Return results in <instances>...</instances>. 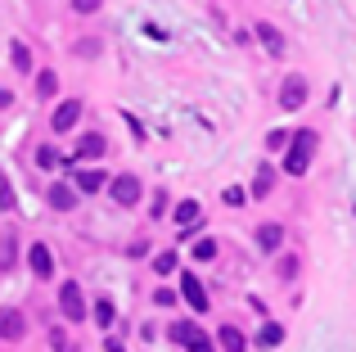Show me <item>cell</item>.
Instances as JSON below:
<instances>
[{
    "mask_svg": "<svg viewBox=\"0 0 356 352\" xmlns=\"http://www.w3.org/2000/svg\"><path fill=\"white\" fill-rule=\"evenodd\" d=\"M312 159H316V131H312V127H302V131L293 136V145L284 150V176H307Z\"/></svg>",
    "mask_w": 356,
    "mask_h": 352,
    "instance_id": "obj_1",
    "label": "cell"
},
{
    "mask_svg": "<svg viewBox=\"0 0 356 352\" xmlns=\"http://www.w3.org/2000/svg\"><path fill=\"white\" fill-rule=\"evenodd\" d=\"M167 335H172V344H181V348H190V352H217V344H212L194 321H172Z\"/></svg>",
    "mask_w": 356,
    "mask_h": 352,
    "instance_id": "obj_2",
    "label": "cell"
},
{
    "mask_svg": "<svg viewBox=\"0 0 356 352\" xmlns=\"http://www.w3.org/2000/svg\"><path fill=\"white\" fill-rule=\"evenodd\" d=\"M302 104H307V77L302 72H289L284 86H280V109H284V113H298Z\"/></svg>",
    "mask_w": 356,
    "mask_h": 352,
    "instance_id": "obj_3",
    "label": "cell"
},
{
    "mask_svg": "<svg viewBox=\"0 0 356 352\" xmlns=\"http://www.w3.org/2000/svg\"><path fill=\"white\" fill-rule=\"evenodd\" d=\"M59 312L72 321V326H77V321H86V298H81V285L77 280H68L59 289Z\"/></svg>",
    "mask_w": 356,
    "mask_h": 352,
    "instance_id": "obj_4",
    "label": "cell"
},
{
    "mask_svg": "<svg viewBox=\"0 0 356 352\" xmlns=\"http://www.w3.org/2000/svg\"><path fill=\"white\" fill-rule=\"evenodd\" d=\"M108 199H113L118 208H131V203H140V176H131V172L113 176V185H108Z\"/></svg>",
    "mask_w": 356,
    "mask_h": 352,
    "instance_id": "obj_5",
    "label": "cell"
},
{
    "mask_svg": "<svg viewBox=\"0 0 356 352\" xmlns=\"http://www.w3.org/2000/svg\"><path fill=\"white\" fill-rule=\"evenodd\" d=\"M257 41L266 45V54H270V59H284V54H289V45H284V32H280L275 23H257Z\"/></svg>",
    "mask_w": 356,
    "mask_h": 352,
    "instance_id": "obj_6",
    "label": "cell"
},
{
    "mask_svg": "<svg viewBox=\"0 0 356 352\" xmlns=\"http://www.w3.org/2000/svg\"><path fill=\"white\" fill-rule=\"evenodd\" d=\"M77 194H81V190H72L68 181H54L50 190H45V199H50L54 212H72V208H77Z\"/></svg>",
    "mask_w": 356,
    "mask_h": 352,
    "instance_id": "obj_7",
    "label": "cell"
},
{
    "mask_svg": "<svg viewBox=\"0 0 356 352\" xmlns=\"http://www.w3.org/2000/svg\"><path fill=\"white\" fill-rule=\"evenodd\" d=\"M280 248H284V226L280 221L257 226V253H280Z\"/></svg>",
    "mask_w": 356,
    "mask_h": 352,
    "instance_id": "obj_8",
    "label": "cell"
},
{
    "mask_svg": "<svg viewBox=\"0 0 356 352\" xmlns=\"http://www.w3.org/2000/svg\"><path fill=\"white\" fill-rule=\"evenodd\" d=\"M181 294H185V303H190L194 312H208V289H203V280H199V275H190V271H185V275H181Z\"/></svg>",
    "mask_w": 356,
    "mask_h": 352,
    "instance_id": "obj_9",
    "label": "cell"
},
{
    "mask_svg": "<svg viewBox=\"0 0 356 352\" xmlns=\"http://www.w3.org/2000/svg\"><path fill=\"white\" fill-rule=\"evenodd\" d=\"M81 122V104H77V99H68V104H59V109H54V118H50V127H54V131H72V127H77Z\"/></svg>",
    "mask_w": 356,
    "mask_h": 352,
    "instance_id": "obj_10",
    "label": "cell"
},
{
    "mask_svg": "<svg viewBox=\"0 0 356 352\" xmlns=\"http://www.w3.org/2000/svg\"><path fill=\"white\" fill-rule=\"evenodd\" d=\"M27 266H32L36 280H50V275H54V257H50V248H45V244H32V253H27Z\"/></svg>",
    "mask_w": 356,
    "mask_h": 352,
    "instance_id": "obj_11",
    "label": "cell"
},
{
    "mask_svg": "<svg viewBox=\"0 0 356 352\" xmlns=\"http://www.w3.org/2000/svg\"><path fill=\"white\" fill-rule=\"evenodd\" d=\"M99 154H108V141L99 131H86L77 141V150H72V159H99Z\"/></svg>",
    "mask_w": 356,
    "mask_h": 352,
    "instance_id": "obj_12",
    "label": "cell"
},
{
    "mask_svg": "<svg viewBox=\"0 0 356 352\" xmlns=\"http://www.w3.org/2000/svg\"><path fill=\"white\" fill-rule=\"evenodd\" d=\"M217 344H221V352H248V339H243L239 326H221L217 330Z\"/></svg>",
    "mask_w": 356,
    "mask_h": 352,
    "instance_id": "obj_13",
    "label": "cell"
},
{
    "mask_svg": "<svg viewBox=\"0 0 356 352\" xmlns=\"http://www.w3.org/2000/svg\"><path fill=\"white\" fill-rule=\"evenodd\" d=\"M23 312H14V307H9L5 312V317H0V339H9V344H18V339H23Z\"/></svg>",
    "mask_w": 356,
    "mask_h": 352,
    "instance_id": "obj_14",
    "label": "cell"
},
{
    "mask_svg": "<svg viewBox=\"0 0 356 352\" xmlns=\"http://www.w3.org/2000/svg\"><path fill=\"white\" fill-rule=\"evenodd\" d=\"M104 185H113V181H104V172H99V168L77 172V190H81V194H95V190H104Z\"/></svg>",
    "mask_w": 356,
    "mask_h": 352,
    "instance_id": "obj_15",
    "label": "cell"
},
{
    "mask_svg": "<svg viewBox=\"0 0 356 352\" xmlns=\"http://www.w3.org/2000/svg\"><path fill=\"white\" fill-rule=\"evenodd\" d=\"M54 90H59V72H54V68H41V72H36V95H41V99H54Z\"/></svg>",
    "mask_w": 356,
    "mask_h": 352,
    "instance_id": "obj_16",
    "label": "cell"
},
{
    "mask_svg": "<svg viewBox=\"0 0 356 352\" xmlns=\"http://www.w3.org/2000/svg\"><path fill=\"white\" fill-rule=\"evenodd\" d=\"M270 190H275V168H266V163H261V168H257V181H252V199H266Z\"/></svg>",
    "mask_w": 356,
    "mask_h": 352,
    "instance_id": "obj_17",
    "label": "cell"
},
{
    "mask_svg": "<svg viewBox=\"0 0 356 352\" xmlns=\"http://www.w3.org/2000/svg\"><path fill=\"white\" fill-rule=\"evenodd\" d=\"M9 63H14V72H32V50L23 41H9Z\"/></svg>",
    "mask_w": 356,
    "mask_h": 352,
    "instance_id": "obj_18",
    "label": "cell"
},
{
    "mask_svg": "<svg viewBox=\"0 0 356 352\" xmlns=\"http://www.w3.org/2000/svg\"><path fill=\"white\" fill-rule=\"evenodd\" d=\"M176 226H199V203L194 199H181V208H176Z\"/></svg>",
    "mask_w": 356,
    "mask_h": 352,
    "instance_id": "obj_19",
    "label": "cell"
},
{
    "mask_svg": "<svg viewBox=\"0 0 356 352\" xmlns=\"http://www.w3.org/2000/svg\"><path fill=\"white\" fill-rule=\"evenodd\" d=\"M257 344H261V348H280V344H284V326H275V321H270V326H261Z\"/></svg>",
    "mask_w": 356,
    "mask_h": 352,
    "instance_id": "obj_20",
    "label": "cell"
},
{
    "mask_svg": "<svg viewBox=\"0 0 356 352\" xmlns=\"http://www.w3.org/2000/svg\"><path fill=\"white\" fill-rule=\"evenodd\" d=\"M113 321H118L113 303H108V298H99V303H95V326H99V330H108V326H113Z\"/></svg>",
    "mask_w": 356,
    "mask_h": 352,
    "instance_id": "obj_21",
    "label": "cell"
},
{
    "mask_svg": "<svg viewBox=\"0 0 356 352\" xmlns=\"http://www.w3.org/2000/svg\"><path fill=\"white\" fill-rule=\"evenodd\" d=\"M36 168L54 172V168H59V150H54V145H41V150H36Z\"/></svg>",
    "mask_w": 356,
    "mask_h": 352,
    "instance_id": "obj_22",
    "label": "cell"
},
{
    "mask_svg": "<svg viewBox=\"0 0 356 352\" xmlns=\"http://www.w3.org/2000/svg\"><path fill=\"white\" fill-rule=\"evenodd\" d=\"M99 50H104V45H99V36H86V41L72 45V54H77V59H95Z\"/></svg>",
    "mask_w": 356,
    "mask_h": 352,
    "instance_id": "obj_23",
    "label": "cell"
},
{
    "mask_svg": "<svg viewBox=\"0 0 356 352\" xmlns=\"http://www.w3.org/2000/svg\"><path fill=\"white\" fill-rule=\"evenodd\" d=\"M190 253H194V257H199V262H212V257H217V253H221V244H217V239H199V244H194V248H190Z\"/></svg>",
    "mask_w": 356,
    "mask_h": 352,
    "instance_id": "obj_24",
    "label": "cell"
},
{
    "mask_svg": "<svg viewBox=\"0 0 356 352\" xmlns=\"http://www.w3.org/2000/svg\"><path fill=\"white\" fill-rule=\"evenodd\" d=\"M50 348L54 352H77V344L68 339V330H50Z\"/></svg>",
    "mask_w": 356,
    "mask_h": 352,
    "instance_id": "obj_25",
    "label": "cell"
},
{
    "mask_svg": "<svg viewBox=\"0 0 356 352\" xmlns=\"http://www.w3.org/2000/svg\"><path fill=\"white\" fill-rule=\"evenodd\" d=\"M176 262H181L176 253H158V257H154V271H158V275H172V271H176Z\"/></svg>",
    "mask_w": 356,
    "mask_h": 352,
    "instance_id": "obj_26",
    "label": "cell"
},
{
    "mask_svg": "<svg viewBox=\"0 0 356 352\" xmlns=\"http://www.w3.org/2000/svg\"><path fill=\"white\" fill-rule=\"evenodd\" d=\"M18 248H14V230H5V253H0V266H14Z\"/></svg>",
    "mask_w": 356,
    "mask_h": 352,
    "instance_id": "obj_27",
    "label": "cell"
},
{
    "mask_svg": "<svg viewBox=\"0 0 356 352\" xmlns=\"http://www.w3.org/2000/svg\"><path fill=\"white\" fill-rule=\"evenodd\" d=\"M266 145H270V150H289V145H293V136H289V131H270Z\"/></svg>",
    "mask_w": 356,
    "mask_h": 352,
    "instance_id": "obj_28",
    "label": "cell"
},
{
    "mask_svg": "<svg viewBox=\"0 0 356 352\" xmlns=\"http://www.w3.org/2000/svg\"><path fill=\"white\" fill-rule=\"evenodd\" d=\"M72 9H77V14H99L104 0H72Z\"/></svg>",
    "mask_w": 356,
    "mask_h": 352,
    "instance_id": "obj_29",
    "label": "cell"
},
{
    "mask_svg": "<svg viewBox=\"0 0 356 352\" xmlns=\"http://www.w3.org/2000/svg\"><path fill=\"white\" fill-rule=\"evenodd\" d=\"M127 127H131V136H136V141L145 145V127H140V122H136V118H131V113H127Z\"/></svg>",
    "mask_w": 356,
    "mask_h": 352,
    "instance_id": "obj_30",
    "label": "cell"
},
{
    "mask_svg": "<svg viewBox=\"0 0 356 352\" xmlns=\"http://www.w3.org/2000/svg\"><path fill=\"white\" fill-rule=\"evenodd\" d=\"M154 298H158V303H163V307H172V303H176V289H158V294H154Z\"/></svg>",
    "mask_w": 356,
    "mask_h": 352,
    "instance_id": "obj_31",
    "label": "cell"
},
{
    "mask_svg": "<svg viewBox=\"0 0 356 352\" xmlns=\"http://www.w3.org/2000/svg\"><path fill=\"white\" fill-rule=\"evenodd\" d=\"M104 352H122V344H118V339H113V344H108V348H104Z\"/></svg>",
    "mask_w": 356,
    "mask_h": 352,
    "instance_id": "obj_32",
    "label": "cell"
}]
</instances>
